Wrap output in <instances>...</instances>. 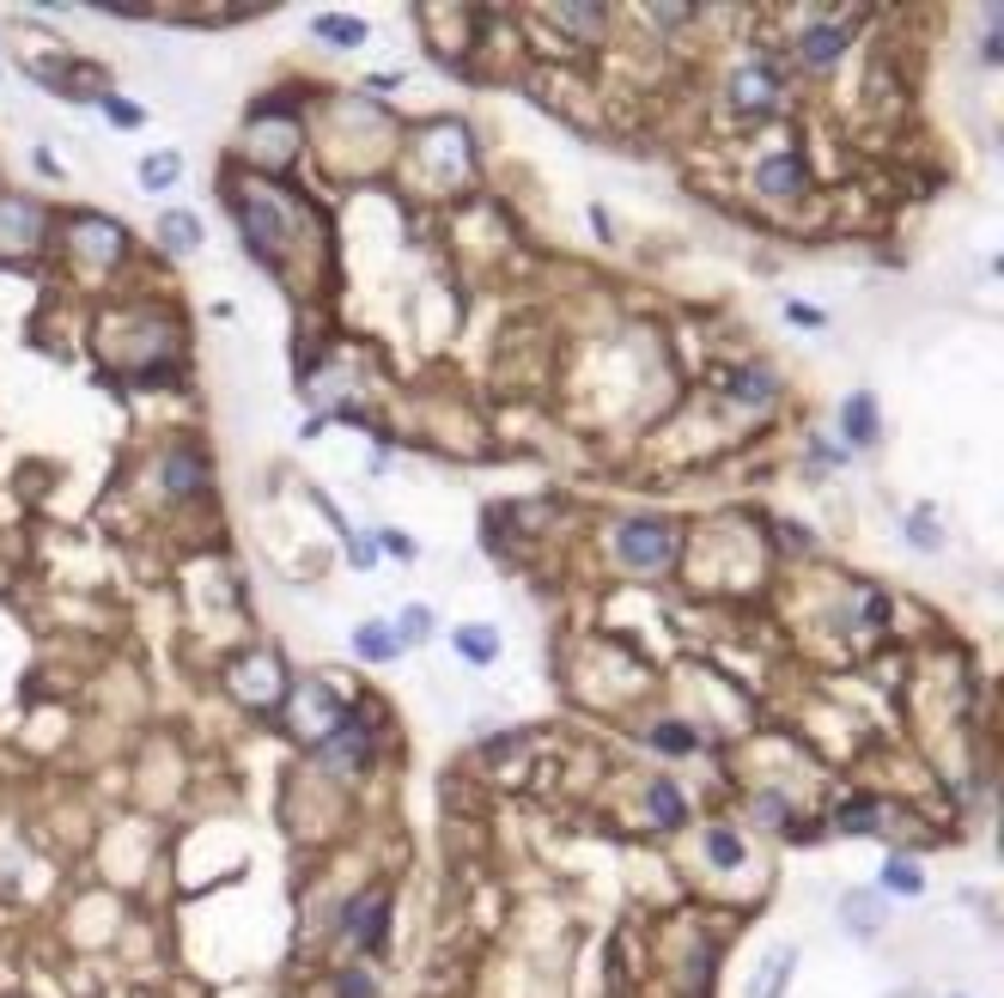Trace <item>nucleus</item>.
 Segmentation results:
<instances>
[{"mask_svg": "<svg viewBox=\"0 0 1004 998\" xmlns=\"http://www.w3.org/2000/svg\"><path fill=\"white\" fill-rule=\"evenodd\" d=\"M755 184H761V196H804V158H792V153L768 158L755 171Z\"/></svg>", "mask_w": 1004, "mask_h": 998, "instance_id": "5", "label": "nucleus"}, {"mask_svg": "<svg viewBox=\"0 0 1004 998\" xmlns=\"http://www.w3.org/2000/svg\"><path fill=\"white\" fill-rule=\"evenodd\" d=\"M74 237H79V250H86V256H98V263H117V256H122L117 220H79Z\"/></svg>", "mask_w": 1004, "mask_h": 998, "instance_id": "6", "label": "nucleus"}, {"mask_svg": "<svg viewBox=\"0 0 1004 998\" xmlns=\"http://www.w3.org/2000/svg\"><path fill=\"white\" fill-rule=\"evenodd\" d=\"M840 426H847L852 445H871V439H876V402H871L864 390L847 396V408H840Z\"/></svg>", "mask_w": 1004, "mask_h": 998, "instance_id": "9", "label": "nucleus"}, {"mask_svg": "<svg viewBox=\"0 0 1004 998\" xmlns=\"http://www.w3.org/2000/svg\"><path fill=\"white\" fill-rule=\"evenodd\" d=\"M456 652H463V657H475V664H494L499 640H494L487 628H463V633H456Z\"/></svg>", "mask_w": 1004, "mask_h": 998, "instance_id": "17", "label": "nucleus"}, {"mask_svg": "<svg viewBox=\"0 0 1004 998\" xmlns=\"http://www.w3.org/2000/svg\"><path fill=\"white\" fill-rule=\"evenodd\" d=\"M847 920L859 925V932H871V925H876L871 920V895H852V901H847Z\"/></svg>", "mask_w": 1004, "mask_h": 998, "instance_id": "25", "label": "nucleus"}, {"mask_svg": "<svg viewBox=\"0 0 1004 998\" xmlns=\"http://www.w3.org/2000/svg\"><path fill=\"white\" fill-rule=\"evenodd\" d=\"M883 889H895V895H919V865H907V858L883 865Z\"/></svg>", "mask_w": 1004, "mask_h": 998, "instance_id": "20", "label": "nucleus"}, {"mask_svg": "<svg viewBox=\"0 0 1004 998\" xmlns=\"http://www.w3.org/2000/svg\"><path fill=\"white\" fill-rule=\"evenodd\" d=\"M907 542H913V548H926V554L944 548V524L931 518V506H919V512L907 518Z\"/></svg>", "mask_w": 1004, "mask_h": 998, "instance_id": "16", "label": "nucleus"}, {"mask_svg": "<svg viewBox=\"0 0 1004 998\" xmlns=\"http://www.w3.org/2000/svg\"><path fill=\"white\" fill-rule=\"evenodd\" d=\"M427 633H432V616H427V609H420V603H415V609H402V628H396V645H420Z\"/></svg>", "mask_w": 1004, "mask_h": 998, "instance_id": "21", "label": "nucleus"}, {"mask_svg": "<svg viewBox=\"0 0 1004 998\" xmlns=\"http://www.w3.org/2000/svg\"><path fill=\"white\" fill-rule=\"evenodd\" d=\"M652 816H658L664 828H670V822H682V798H676V786H664V779L652 786Z\"/></svg>", "mask_w": 1004, "mask_h": 998, "instance_id": "22", "label": "nucleus"}, {"mask_svg": "<svg viewBox=\"0 0 1004 998\" xmlns=\"http://www.w3.org/2000/svg\"><path fill=\"white\" fill-rule=\"evenodd\" d=\"M797 49H804V62H809V67H835V62H840V49H847V31H840V25H809Z\"/></svg>", "mask_w": 1004, "mask_h": 998, "instance_id": "7", "label": "nucleus"}, {"mask_svg": "<svg viewBox=\"0 0 1004 998\" xmlns=\"http://www.w3.org/2000/svg\"><path fill=\"white\" fill-rule=\"evenodd\" d=\"M341 719H347V707H341L323 683H305L299 695H293V724H299L305 736H329Z\"/></svg>", "mask_w": 1004, "mask_h": 998, "instance_id": "2", "label": "nucleus"}, {"mask_svg": "<svg viewBox=\"0 0 1004 998\" xmlns=\"http://www.w3.org/2000/svg\"><path fill=\"white\" fill-rule=\"evenodd\" d=\"M615 548H621L627 566L658 573V566H670V554H676V530H664L658 518H627V524L615 530Z\"/></svg>", "mask_w": 1004, "mask_h": 998, "instance_id": "1", "label": "nucleus"}, {"mask_svg": "<svg viewBox=\"0 0 1004 998\" xmlns=\"http://www.w3.org/2000/svg\"><path fill=\"white\" fill-rule=\"evenodd\" d=\"M317 37L335 43V49H360V43H365V25H360L353 13H323V19H317Z\"/></svg>", "mask_w": 1004, "mask_h": 998, "instance_id": "12", "label": "nucleus"}, {"mask_svg": "<svg viewBox=\"0 0 1004 998\" xmlns=\"http://www.w3.org/2000/svg\"><path fill=\"white\" fill-rule=\"evenodd\" d=\"M347 932L360 938V944H378L384 938V895H365L360 907L347 913Z\"/></svg>", "mask_w": 1004, "mask_h": 998, "instance_id": "10", "label": "nucleus"}, {"mask_svg": "<svg viewBox=\"0 0 1004 998\" xmlns=\"http://www.w3.org/2000/svg\"><path fill=\"white\" fill-rule=\"evenodd\" d=\"M232 688H238L244 700H274V695H280V676H274L268 657H256V670H238Z\"/></svg>", "mask_w": 1004, "mask_h": 998, "instance_id": "11", "label": "nucleus"}, {"mask_svg": "<svg viewBox=\"0 0 1004 998\" xmlns=\"http://www.w3.org/2000/svg\"><path fill=\"white\" fill-rule=\"evenodd\" d=\"M883 816H876V803H852L847 816H840V828H852V834H864V828H876Z\"/></svg>", "mask_w": 1004, "mask_h": 998, "instance_id": "24", "label": "nucleus"}, {"mask_svg": "<svg viewBox=\"0 0 1004 998\" xmlns=\"http://www.w3.org/2000/svg\"><path fill=\"white\" fill-rule=\"evenodd\" d=\"M201 481H208V475H201V457H196V451H177V457L165 463V487H170V494H196Z\"/></svg>", "mask_w": 1004, "mask_h": 998, "instance_id": "14", "label": "nucleus"}, {"mask_svg": "<svg viewBox=\"0 0 1004 998\" xmlns=\"http://www.w3.org/2000/svg\"><path fill=\"white\" fill-rule=\"evenodd\" d=\"M658 743H664V748H694V731H682V724H664V731H658Z\"/></svg>", "mask_w": 1004, "mask_h": 998, "instance_id": "26", "label": "nucleus"}, {"mask_svg": "<svg viewBox=\"0 0 1004 998\" xmlns=\"http://www.w3.org/2000/svg\"><path fill=\"white\" fill-rule=\"evenodd\" d=\"M323 762H329V767H365V762H372V736H365V719H353V724L341 719L335 731L323 736Z\"/></svg>", "mask_w": 1004, "mask_h": 998, "instance_id": "3", "label": "nucleus"}, {"mask_svg": "<svg viewBox=\"0 0 1004 998\" xmlns=\"http://www.w3.org/2000/svg\"><path fill=\"white\" fill-rule=\"evenodd\" d=\"M730 396H743V402H768V396H773V378L749 366V372H737V378H730Z\"/></svg>", "mask_w": 1004, "mask_h": 998, "instance_id": "18", "label": "nucleus"}, {"mask_svg": "<svg viewBox=\"0 0 1004 998\" xmlns=\"http://www.w3.org/2000/svg\"><path fill=\"white\" fill-rule=\"evenodd\" d=\"M353 645H360L365 657H390V652H396V633H384V628H360V633H353Z\"/></svg>", "mask_w": 1004, "mask_h": 998, "instance_id": "23", "label": "nucleus"}, {"mask_svg": "<svg viewBox=\"0 0 1004 998\" xmlns=\"http://www.w3.org/2000/svg\"><path fill=\"white\" fill-rule=\"evenodd\" d=\"M177 171H183V153H170V146L165 153H146L141 158V189H170Z\"/></svg>", "mask_w": 1004, "mask_h": 998, "instance_id": "13", "label": "nucleus"}, {"mask_svg": "<svg viewBox=\"0 0 1004 998\" xmlns=\"http://www.w3.org/2000/svg\"><path fill=\"white\" fill-rule=\"evenodd\" d=\"M341 998H372V980H365V974H347V980H341Z\"/></svg>", "mask_w": 1004, "mask_h": 998, "instance_id": "27", "label": "nucleus"}, {"mask_svg": "<svg viewBox=\"0 0 1004 998\" xmlns=\"http://www.w3.org/2000/svg\"><path fill=\"white\" fill-rule=\"evenodd\" d=\"M158 244L183 256V250H196V244H201V225L189 220V213H165V220H158Z\"/></svg>", "mask_w": 1004, "mask_h": 998, "instance_id": "15", "label": "nucleus"}, {"mask_svg": "<svg viewBox=\"0 0 1004 998\" xmlns=\"http://www.w3.org/2000/svg\"><path fill=\"white\" fill-rule=\"evenodd\" d=\"M706 853H713V865H737V858H743V841H737L730 828H713V834H706Z\"/></svg>", "mask_w": 1004, "mask_h": 998, "instance_id": "19", "label": "nucleus"}, {"mask_svg": "<svg viewBox=\"0 0 1004 998\" xmlns=\"http://www.w3.org/2000/svg\"><path fill=\"white\" fill-rule=\"evenodd\" d=\"M792 968H797V950H773V956L761 962V974H755V986H749V998H780L785 980H792Z\"/></svg>", "mask_w": 1004, "mask_h": 998, "instance_id": "8", "label": "nucleus"}, {"mask_svg": "<svg viewBox=\"0 0 1004 998\" xmlns=\"http://www.w3.org/2000/svg\"><path fill=\"white\" fill-rule=\"evenodd\" d=\"M730 104L749 110V117L780 104V79H773V67H743V74L730 79Z\"/></svg>", "mask_w": 1004, "mask_h": 998, "instance_id": "4", "label": "nucleus"}]
</instances>
